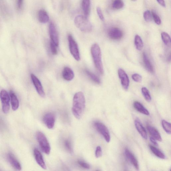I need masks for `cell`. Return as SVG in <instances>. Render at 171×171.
<instances>
[{
	"instance_id": "cell-5",
	"label": "cell",
	"mask_w": 171,
	"mask_h": 171,
	"mask_svg": "<svg viewBox=\"0 0 171 171\" xmlns=\"http://www.w3.org/2000/svg\"><path fill=\"white\" fill-rule=\"evenodd\" d=\"M68 40L70 51L74 59L77 61L80 60V56L78 45L72 35H69Z\"/></svg>"
},
{
	"instance_id": "cell-28",
	"label": "cell",
	"mask_w": 171,
	"mask_h": 171,
	"mask_svg": "<svg viewBox=\"0 0 171 171\" xmlns=\"http://www.w3.org/2000/svg\"><path fill=\"white\" fill-rule=\"evenodd\" d=\"M162 125L164 130L168 134H171V126L170 123L165 120L162 121Z\"/></svg>"
},
{
	"instance_id": "cell-6",
	"label": "cell",
	"mask_w": 171,
	"mask_h": 171,
	"mask_svg": "<svg viewBox=\"0 0 171 171\" xmlns=\"http://www.w3.org/2000/svg\"><path fill=\"white\" fill-rule=\"evenodd\" d=\"M0 98L2 103L3 111L4 113L7 114L8 112L10 109V98L6 90H2L0 93Z\"/></svg>"
},
{
	"instance_id": "cell-16",
	"label": "cell",
	"mask_w": 171,
	"mask_h": 171,
	"mask_svg": "<svg viewBox=\"0 0 171 171\" xmlns=\"http://www.w3.org/2000/svg\"><path fill=\"white\" fill-rule=\"evenodd\" d=\"M7 158L9 163L14 168L19 171L22 169L20 164L13 154L9 153L7 155Z\"/></svg>"
},
{
	"instance_id": "cell-32",
	"label": "cell",
	"mask_w": 171,
	"mask_h": 171,
	"mask_svg": "<svg viewBox=\"0 0 171 171\" xmlns=\"http://www.w3.org/2000/svg\"><path fill=\"white\" fill-rule=\"evenodd\" d=\"M152 17H153L154 20L156 24L158 25H160L161 23V20L159 16L154 11H153L152 12Z\"/></svg>"
},
{
	"instance_id": "cell-25",
	"label": "cell",
	"mask_w": 171,
	"mask_h": 171,
	"mask_svg": "<svg viewBox=\"0 0 171 171\" xmlns=\"http://www.w3.org/2000/svg\"><path fill=\"white\" fill-rule=\"evenodd\" d=\"M149 148L152 152L158 157L162 159H165V155L162 152L156 148L155 147L150 145Z\"/></svg>"
},
{
	"instance_id": "cell-11",
	"label": "cell",
	"mask_w": 171,
	"mask_h": 171,
	"mask_svg": "<svg viewBox=\"0 0 171 171\" xmlns=\"http://www.w3.org/2000/svg\"><path fill=\"white\" fill-rule=\"evenodd\" d=\"M118 74L119 77L121 79L122 87L125 90H127L129 85V80L128 75L125 71L121 69L118 70Z\"/></svg>"
},
{
	"instance_id": "cell-3",
	"label": "cell",
	"mask_w": 171,
	"mask_h": 171,
	"mask_svg": "<svg viewBox=\"0 0 171 171\" xmlns=\"http://www.w3.org/2000/svg\"><path fill=\"white\" fill-rule=\"evenodd\" d=\"M75 25L79 29L84 32H89L92 30V26L87 17L78 15L75 18Z\"/></svg>"
},
{
	"instance_id": "cell-36",
	"label": "cell",
	"mask_w": 171,
	"mask_h": 171,
	"mask_svg": "<svg viewBox=\"0 0 171 171\" xmlns=\"http://www.w3.org/2000/svg\"><path fill=\"white\" fill-rule=\"evenodd\" d=\"M78 164L81 166L83 168L89 169L90 168V165L87 163L84 162L82 161L79 160L78 161Z\"/></svg>"
},
{
	"instance_id": "cell-15",
	"label": "cell",
	"mask_w": 171,
	"mask_h": 171,
	"mask_svg": "<svg viewBox=\"0 0 171 171\" xmlns=\"http://www.w3.org/2000/svg\"><path fill=\"white\" fill-rule=\"evenodd\" d=\"M135 125L136 129L141 136L145 139L148 138L147 132L145 128L142 125L140 120L137 119L135 121Z\"/></svg>"
},
{
	"instance_id": "cell-23",
	"label": "cell",
	"mask_w": 171,
	"mask_h": 171,
	"mask_svg": "<svg viewBox=\"0 0 171 171\" xmlns=\"http://www.w3.org/2000/svg\"><path fill=\"white\" fill-rule=\"evenodd\" d=\"M134 106L138 111L146 115H149V111L140 103L137 101L134 102Z\"/></svg>"
},
{
	"instance_id": "cell-33",
	"label": "cell",
	"mask_w": 171,
	"mask_h": 171,
	"mask_svg": "<svg viewBox=\"0 0 171 171\" xmlns=\"http://www.w3.org/2000/svg\"><path fill=\"white\" fill-rule=\"evenodd\" d=\"M132 78L134 81L137 82H141L142 81V77L140 75L138 74H134L132 76Z\"/></svg>"
},
{
	"instance_id": "cell-35",
	"label": "cell",
	"mask_w": 171,
	"mask_h": 171,
	"mask_svg": "<svg viewBox=\"0 0 171 171\" xmlns=\"http://www.w3.org/2000/svg\"><path fill=\"white\" fill-rule=\"evenodd\" d=\"M102 153L101 147L98 146L97 147L95 151V156L96 158H99L102 156Z\"/></svg>"
},
{
	"instance_id": "cell-1",
	"label": "cell",
	"mask_w": 171,
	"mask_h": 171,
	"mask_svg": "<svg viewBox=\"0 0 171 171\" xmlns=\"http://www.w3.org/2000/svg\"><path fill=\"white\" fill-rule=\"evenodd\" d=\"M85 99L81 92L76 93L73 99L72 111L74 116L79 120L81 118L85 107Z\"/></svg>"
},
{
	"instance_id": "cell-37",
	"label": "cell",
	"mask_w": 171,
	"mask_h": 171,
	"mask_svg": "<svg viewBox=\"0 0 171 171\" xmlns=\"http://www.w3.org/2000/svg\"><path fill=\"white\" fill-rule=\"evenodd\" d=\"M64 144L66 148L70 152H72V149L70 141L68 140H66L65 141Z\"/></svg>"
},
{
	"instance_id": "cell-29",
	"label": "cell",
	"mask_w": 171,
	"mask_h": 171,
	"mask_svg": "<svg viewBox=\"0 0 171 171\" xmlns=\"http://www.w3.org/2000/svg\"><path fill=\"white\" fill-rule=\"evenodd\" d=\"M142 94L146 101L150 102L151 100V97L148 89L145 87H143L141 89Z\"/></svg>"
},
{
	"instance_id": "cell-39",
	"label": "cell",
	"mask_w": 171,
	"mask_h": 171,
	"mask_svg": "<svg viewBox=\"0 0 171 171\" xmlns=\"http://www.w3.org/2000/svg\"><path fill=\"white\" fill-rule=\"evenodd\" d=\"M97 12L101 20L102 21H104V18L101 8L99 7H98L97 8Z\"/></svg>"
},
{
	"instance_id": "cell-24",
	"label": "cell",
	"mask_w": 171,
	"mask_h": 171,
	"mask_svg": "<svg viewBox=\"0 0 171 171\" xmlns=\"http://www.w3.org/2000/svg\"><path fill=\"white\" fill-rule=\"evenodd\" d=\"M135 45L136 49L139 51H141L143 49L144 43L141 37L138 35H136L135 37Z\"/></svg>"
},
{
	"instance_id": "cell-34",
	"label": "cell",
	"mask_w": 171,
	"mask_h": 171,
	"mask_svg": "<svg viewBox=\"0 0 171 171\" xmlns=\"http://www.w3.org/2000/svg\"><path fill=\"white\" fill-rule=\"evenodd\" d=\"M51 49L52 54L56 55L58 53V51L57 49V46L53 42L51 41L50 42Z\"/></svg>"
},
{
	"instance_id": "cell-13",
	"label": "cell",
	"mask_w": 171,
	"mask_h": 171,
	"mask_svg": "<svg viewBox=\"0 0 171 171\" xmlns=\"http://www.w3.org/2000/svg\"><path fill=\"white\" fill-rule=\"evenodd\" d=\"M125 154L127 158L134 165L135 169L137 170H139V167L138 161L134 154L127 149L125 150Z\"/></svg>"
},
{
	"instance_id": "cell-30",
	"label": "cell",
	"mask_w": 171,
	"mask_h": 171,
	"mask_svg": "<svg viewBox=\"0 0 171 171\" xmlns=\"http://www.w3.org/2000/svg\"><path fill=\"white\" fill-rule=\"evenodd\" d=\"M124 2L121 0H116L114 1L112 4V7L114 9H119L124 7Z\"/></svg>"
},
{
	"instance_id": "cell-40",
	"label": "cell",
	"mask_w": 171,
	"mask_h": 171,
	"mask_svg": "<svg viewBox=\"0 0 171 171\" xmlns=\"http://www.w3.org/2000/svg\"><path fill=\"white\" fill-rule=\"evenodd\" d=\"M150 140L151 142H152V143H153L156 146H158V144L156 140L153 137H150Z\"/></svg>"
},
{
	"instance_id": "cell-18",
	"label": "cell",
	"mask_w": 171,
	"mask_h": 171,
	"mask_svg": "<svg viewBox=\"0 0 171 171\" xmlns=\"http://www.w3.org/2000/svg\"><path fill=\"white\" fill-rule=\"evenodd\" d=\"M147 129L149 134L155 140L160 142L162 141V138L159 132L155 128L150 125H148L147 126Z\"/></svg>"
},
{
	"instance_id": "cell-19",
	"label": "cell",
	"mask_w": 171,
	"mask_h": 171,
	"mask_svg": "<svg viewBox=\"0 0 171 171\" xmlns=\"http://www.w3.org/2000/svg\"><path fill=\"white\" fill-rule=\"evenodd\" d=\"M143 58L144 64L147 70L151 73H154V70L153 66L145 52L143 53Z\"/></svg>"
},
{
	"instance_id": "cell-38",
	"label": "cell",
	"mask_w": 171,
	"mask_h": 171,
	"mask_svg": "<svg viewBox=\"0 0 171 171\" xmlns=\"http://www.w3.org/2000/svg\"><path fill=\"white\" fill-rule=\"evenodd\" d=\"M23 1L18 0L16 2V7L18 11H21L23 7Z\"/></svg>"
},
{
	"instance_id": "cell-17",
	"label": "cell",
	"mask_w": 171,
	"mask_h": 171,
	"mask_svg": "<svg viewBox=\"0 0 171 171\" xmlns=\"http://www.w3.org/2000/svg\"><path fill=\"white\" fill-rule=\"evenodd\" d=\"M62 76L65 80L67 81H71L74 78V74L73 71L72 69L66 66L64 68L63 70Z\"/></svg>"
},
{
	"instance_id": "cell-31",
	"label": "cell",
	"mask_w": 171,
	"mask_h": 171,
	"mask_svg": "<svg viewBox=\"0 0 171 171\" xmlns=\"http://www.w3.org/2000/svg\"><path fill=\"white\" fill-rule=\"evenodd\" d=\"M144 17L145 20L147 22H151L152 20V15L149 10L145 11L144 13Z\"/></svg>"
},
{
	"instance_id": "cell-22",
	"label": "cell",
	"mask_w": 171,
	"mask_h": 171,
	"mask_svg": "<svg viewBox=\"0 0 171 171\" xmlns=\"http://www.w3.org/2000/svg\"><path fill=\"white\" fill-rule=\"evenodd\" d=\"M90 1L89 0H84L82 2L83 10L86 17H88L90 12Z\"/></svg>"
},
{
	"instance_id": "cell-20",
	"label": "cell",
	"mask_w": 171,
	"mask_h": 171,
	"mask_svg": "<svg viewBox=\"0 0 171 171\" xmlns=\"http://www.w3.org/2000/svg\"><path fill=\"white\" fill-rule=\"evenodd\" d=\"M38 18L40 22L42 23H46L49 20L48 14L43 9H41L38 13Z\"/></svg>"
},
{
	"instance_id": "cell-12",
	"label": "cell",
	"mask_w": 171,
	"mask_h": 171,
	"mask_svg": "<svg viewBox=\"0 0 171 171\" xmlns=\"http://www.w3.org/2000/svg\"><path fill=\"white\" fill-rule=\"evenodd\" d=\"M108 35L110 38L113 40H119L123 36L122 32L117 27H112L108 32Z\"/></svg>"
},
{
	"instance_id": "cell-21",
	"label": "cell",
	"mask_w": 171,
	"mask_h": 171,
	"mask_svg": "<svg viewBox=\"0 0 171 171\" xmlns=\"http://www.w3.org/2000/svg\"><path fill=\"white\" fill-rule=\"evenodd\" d=\"M10 95L12 108L13 111H16L18 109L19 103L16 95L13 91H11Z\"/></svg>"
},
{
	"instance_id": "cell-8",
	"label": "cell",
	"mask_w": 171,
	"mask_h": 171,
	"mask_svg": "<svg viewBox=\"0 0 171 171\" xmlns=\"http://www.w3.org/2000/svg\"><path fill=\"white\" fill-rule=\"evenodd\" d=\"M31 77L37 91L40 95L42 97L45 96V94L43 88L39 80L34 74L31 75Z\"/></svg>"
},
{
	"instance_id": "cell-41",
	"label": "cell",
	"mask_w": 171,
	"mask_h": 171,
	"mask_svg": "<svg viewBox=\"0 0 171 171\" xmlns=\"http://www.w3.org/2000/svg\"><path fill=\"white\" fill-rule=\"evenodd\" d=\"M157 2L161 6L164 7H165L166 5L164 1H163V0H160V1H157Z\"/></svg>"
},
{
	"instance_id": "cell-4",
	"label": "cell",
	"mask_w": 171,
	"mask_h": 171,
	"mask_svg": "<svg viewBox=\"0 0 171 171\" xmlns=\"http://www.w3.org/2000/svg\"><path fill=\"white\" fill-rule=\"evenodd\" d=\"M37 138L42 151L46 154H49L51 151V147L46 136L41 132L37 134Z\"/></svg>"
},
{
	"instance_id": "cell-42",
	"label": "cell",
	"mask_w": 171,
	"mask_h": 171,
	"mask_svg": "<svg viewBox=\"0 0 171 171\" xmlns=\"http://www.w3.org/2000/svg\"><path fill=\"white\" fill-rule=\"evenodd\" d=\"M97 171H98V170H97Z\"/></svg>"
},
{
	"instance_id": "cell-14",
	"label": "cell",
	"mask_w": 171,
	"mask_h": 171,
	"mask_svg": "<svg viewBox=\"0 0 171 171\" xmlns=\"http://www.w3.org/2000/svg\"><path fill=\"white\" fill-rule=\"evenodd\" d=\"M34 155L37 163L44 169H46V167L43 158L40 151L37 149L34 150Z\"/></svg>"
},
{
	"instance_id": "cell-9",
	"label": "cell",
	"mask_w": 171,
	"mask_h": 171,
	"mask_svg": "<svg viewBox=\"0 0 171 171\" xmlns=\"http://www.w3.org/2000/svg\"><path fill=\"white\" fill-rule=\"evenodd\" d=\"M43 121L46 126L49 129H51L54 126L55 121V116L52 113L46 114L43 118Z\"/></svg>"
},
{
	"instance_id": "cell-10",
	"label": "cell",
	"mask_w": 171,
	"mask_h": 171,
	"mask_svg": "<svg viewBox=\"0 0 171 171\" xmlns=\"http://www.w3.org/2000/svg\"><path fill=\"white\" fill-rule=\"evenodd\" d=\"M49 29L51 41L58 46L59 45V37L56 28L53 22L50 23Z\"/></svg>"
},
{
	"instance_id": "cell-2",
	"label": "cell",
	"mask_w": 171,
	"mask_h": 171,
	"mask_svg": "<svg viewBox=\"0 0 171 171\" xmlns=\"http://www.w3.org/2000/svg\"><path fill=\"white\" fill-rule=\"evenodd\" d=\"M91 51L94 62L96 69L100 73L103 74L104 69L100 47L97 44H94L92 46Z\"/></svg>"
},
{
	"instance_id": "cell-7",
	"label": "cell",
	"mask_w": 171,
	"mask_h": 171,
	"mask_svg": "<svg viewBox=\"0 0 171 171\" xmlns=\"http://www.w3.org/2000/svg\"><path fill=\"white\" fill-rule=\"evenodd\" d=\"M94 126L97 130L103 136L107 142L110 141V136L107 127L103 123L96 122L95 123Z\"/></svg>"
},
{
	"instance_id": "cell-27",
	"label": "cell",
	"mask_w": 171,
	"mask_h": 171,
	"mask_svg": "<svg viewBox=\"0 0 171 171\" xmlns=\"http://www.w3.org/2000/svg\"><path fill=\"white\" fill-rule=\"evenodd\" d=\"M161 37L164 44L167 46H169L171 43V39L169 35L167 33L164 32L161 33Z\"/></svg>"
},
{
	"instance_id": "cell-26",
	"label": "cell",
	"mask_w": 171,
	"mask_h": 171,
	"mask_svg": "<svg viewBox=\"0 0 171 171\" xmlns=\"http://www.w3.org/2000/svg\"><path fill=\"white\" fill-rule=\"evenodd\" d=\"M85 72L88 76V77L94 82L97 84H100L101 83L100 79L96 75L87 70L85 71Z\"/></svg>"
}]
</instances>
